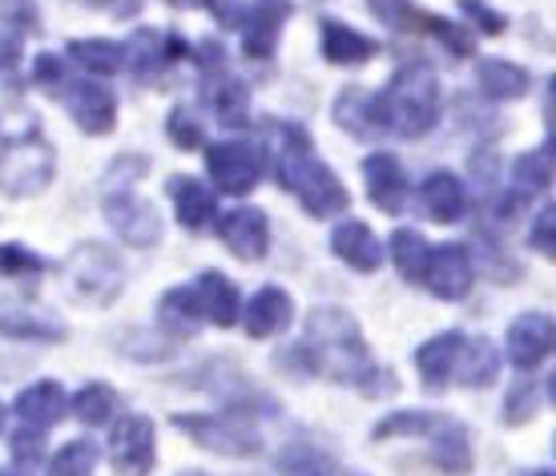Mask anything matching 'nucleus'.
<instances>
[{
  "label": "nucleus",
  "mask_w": 556,
  "mask_h": 476,
  "mask_svg": "<svg viewBox=\"0 0 556 476\" xmlns=\"http://www.w3.org/2000/svg\"><path fill=\"white\" fill-rule=\"evenodd\" d=\"M303 367L311 376L334 379V384H351L367 396H388L395 392L391 372L376 364V351L363 339L355 315L343 308H315L306 315V331L299 343Z\"/></svg>",
  "instance_id": "nucleus-1"
},
{
  "label": "nucleus",
  "mask_w": 556,
  "mask_h": 476,
  "mask_svg": "<svg viewBox=\"0 0 556 476\" xmlns=\"http://www.w3.org/2000/svg\"><path fill=\"white\" fill-rule=\"evenodd\" d=\"M275 174L287 186L306 214L315 218H334L348 211V186L331 174V166L315 154V141L299 122H275Z\"/></svg>",
  "instance_id": "nucleus-2"
},
{
  "label": "nucleus",
  "mask_w": 556,
  "mask_h": 476,
  "mask_svg": "<svg viewBox=\"0 0 556 476\" xmlns=\"http://www.w3.org/2000/svg\"><path fill=\"white\" fill-rule=\"evenodd\" d=\"M56 174V150L45 138L41 117L25 105L0 113V190L13 198L41 195Z\"/></svg>",
  "instance_id": "nucleus-3"
},
{
  "label": "nucleus",
  "mask_w": 556,
  "mask_h": 476,
  "mask_svg": "<svg viewBox=\"0 0 556 476\" xmlns=\"http://www.w3.org/2000/svg\"><path fill=\"white\" fill-rule=\"evenodd\" d=\"M379 126L400 134V138H424L435 122H440V77L424 65L412 61L404 70L391 73V82L376 93Z\"/></svg>",
  "instance_id": "nucleus-4"
},
{
  "label": "nucleus",
  "mask_w": 556,
  "mask_h": 476,
  "mask_svg": "<svg viewBox=\"0 0 556 476\" xmlns=\"http://www.w3.org/2000/svg\"><path fill=\"white\" fill-rule=\"evenodd\" d=\"M65 279H70L73 299H81L89 308H105L122 295L126 266L105 242H81L65 263Z\"/></svg>",
  "instance_id": "nucleus-5"
},
{
  "label": "nucleus",
  "mask_w": 556,
  "mask_h": 476,
  "mask_svg": "<svg viewBox=\"0 0 556 476\" xmlns=\"http://www.w3.org/2000/svg\"><path fill=\"white\" fill-rule=\"evenodd\" d=\"M181 433L190 436L194 444L218 452V456H254L263 452V433L254 428L251 416H202V412H181L174 416Z\"/></svg>",
  "instance_id": "nucleus-6"
},
{
  "label": "nucleus",
  "mask_w": 556,
  "mask_h": 476,
  "mask_svg": "<svg viewBox=\"0 0 556 476\" xmlns=\"http://www.w3.org/2000/svg\"><path fill=\"white\" fill-rule=\"evenodd\" d=\"M202 101L230 129H242L247 117H251V93H247V85L238 82L235 73L226 70V57L218 41L202 45Z\"/></svg>",
  "instance_id": "nucleus-7"
},
{
  "label": "nucleus",
  "mask_w": 556,
  "mask_h": 476,
  "mask_svg": "<svg viewBox=\"0 0 556 476\" xmlns=\"http://www.w3.org/2000/svg\"><path fill=\"white\" fill-rule=\"evenodd\" d=\"M101 211H105V223L113 226V235L122 238L134 251H146V247H157L162 242V214L150 198H138L126 186H110L101 195Z\"/></svg>",
  "instance_id": "nucleus-8"
},
{
  "label": "nucleus",
  "mask_w": 556,
  "mask_h": 476,
  "mask_svg": "<svg viewBox=\"0 0 556 476\" xmlns=\"http://www.w3.org/2000/svg\"><path fill=\"white\" fill-rule=\"evenodd\" d=\"M206 170L210 183L223 195H251L258 178H263V162L254 154V146L247 141H218L206 150Z\"/></svg>",
  "instance_id": "nucleus-9"
},
{
  "label": "nucleus",
  "mask_w": 556,
  "mask_h": 476,
  "mask_svg": "<svg viewBox=\"0 0 556 476\" xmlns=\"http://www.w3.org/2000/svg\"><path fill=\"white\" fill-rule=\"evenodd\" d=\"M424 279H428L431 295L444 299V303H459L468 299L476 279L472 251L459 247V242H440L435 251H428V263H424Z\"/></svg>",
  "instance_id": "nucleus-10"
},
{
  "label": "nucleus",
  "mask_w": 556,
  "mask_h": 476,
  "mask_svg": "<svg viewBox=\"0 0 556 476\" xmlns=\"http://www.w3.org/2000/svg\"><path fill=\"white\" fill-rule=\"evenodd\" d=\"M291 13H294L291 0H251L242 9V21H238L242 25V53L254 57V61L275 57L278 37H282Z\"/></svg>",
  "instance_id": "nucleus-11"
},
{
  "label": "nucleus",
  "mask_w": 556,
  "mask_h": 476,
  "mask_svg": "<svg viewBox=\"0 0 556 476\" xmlns=\"http://www.w3.org/2000/svg\"><path fill=\"white\" fill-rule=\"evenodd\" d=\"M238 320H242V327H247V336L251 339L282 336V331L294 323L291 291H282V287H275V283H266V287H258V291L247 299V308L238 311Z\"/></svg>",
  "instance_id": "nucleus-12"
},
{
  "label": "nucleus",
  "mask_w": 556,
  "mask_h": 476,
  "mask_svg": "<svg viewBox=\"0 0 556 476\" xmlns=\"http://www.w3.org/2000/svg\"><path fill=\"white\" fill-rule=\"evenodd\" d=\"M61 93H65V110H70V117L89 134V138L110 134L113 122H117V98H113L105 85L73 82V85H61Z\"/></svg>",
  "instance_id": "nucleus-13"
},
{
  "label": "nucleus",
  "mask_w": 556,
  "mask_h": 476,
  "mask_svg": "<svg viewBox=\"0 0 556 476\" xmlns=\"http://www.w3.org/2000/svg\"><path fill=\"white\" fill-rule=\"evenodd\" d=\"M126 49V65H134L138 82H153L162 70H169L178 57H186L190 45L181 41L178 33H162V28H138L134 41L122 45Z\"/></svg>",
  "instance_id": "nucleus-14"
},
{
  "label": "nucleus",
  "mask_w": 556,
  "mask_h": 476,
  "mask_svg": "<svg viewBox=\"0 0 556 476\" xmlns=\"http://www.w3.org/2000/svg\"><path fill=\"white\" fill-rule=\"evenodd\" d=\"M157 452V428L150 416H122L110 433V461L126 473H146L153 468Z\"/></svg>",
  "instance_id": "nucleus-15"
},
{
  "label": "nucleus",
  "mask_w": 556,
  "mask_h": 476,
  "mask_svg": "<svg viewBox=\"0 0 556 476\" xmlns=\"http://www.w3.org/2000/svg\"><path fill=\"white\" fill-rule=\"evenodd\" d=\"M218 238L226 251H235L247 263H258L270 251V218L258 206H235L230 214L218 218Z\"/></svg>",
  "instance_id": "nucleus-16"
},
{
  "label": "nucleus",
  "mask_w": 556,
  "mask_h": 476,
  "mask_svg": "<svg viewBox=\"0 0 556 476\" xmlns=\"http://www.w3.org/2000/svg\"><path fill=\"white\" fill-rule=\"evenodd\" d=\"M363 183H367V198L383 214H400L407 206V174L395 154L379 150V154L363 158Z\"/></svg>",
  "instance_id": "nucleus-17"
},
{
  "label": "nucleus",
  "mask_w": 556,
  "mask_h": 476,
  "mask_svg": "<svg viewBox=\"0 0 556 476\" xmlns=\"http://www.w3.org/2000/svg\"><path fill=\"white\" fill-rule=\"evenodd\" d=\"M553 351V320L544 311H529L508 327V360L520 372H532L541 367Z\"/></svg>",
  "instance_id": "nucleus-18"
},
{
  "label": "nucleus",
  "mask_w": 556,
  "mask_h": 476,
  "mask_svg": "<svg viewBox=\"0 0 556 476\" xmlns=\"http://www.w3.org/2000/svg\"><path fill=\"white\" fill-rule=\"evenodd\" d=\"M331 251L359 275H376L383 266V247H379L376 230L359 218H343L339 226H331Z\"/></svg>",
  "instance_id": "nucleus-19"
},
{
  "label": "nucleus",
  "mask_w": 556,
  "mask_h": 476,
  "mask_svg": "<svg viewBox=\"0 0 556 476\" xmlns=\"http://www.w3.org/2000/svg\"><path fill=\"white\" fill-rule=\"evenodd\" d=\"M166 195H169V202H174V214H178V223L186 226V230H206L210 218L218 214V202L210 195V186H202L198 178H190V174L166 178Z\"/></svg>",
  "instance_id": "nucleus-20"
},
{
  "label": "nucleus",
  "mask_w": 556,
  "mask_h": 476,
  "mask_svg": "<svg viewBox=\"0 0 556 476\" xmlns=\"http://www.w3.org/2000/svg\"><path fill=\"white\" fill-rule=\"evenodd\" d=\"M459 343H464L459 331H440V336H431L428 343H419L416 372H419V379H424V388H428V392H444L447 384H452Z\"/></svg>",
  "instance_id": "nucleus-21"
},
{
  "label": "nucleus",
  "mask_w": 556,
  "mask_h": 476,
  "mask_svg": "<svg viewBox=\"0 0 556 476\" xmlns=\"http://www.w3.org/2000/svg\"><path fill=\"white\" fill-rule=\"evenodd\" d=\"M13 408L25 424L53 428V424L65 421V412H70V396H65V388H61L56 379H37V384H28L25 392L16 396Z\"/></svg>",
  "instance_id": "nucleus-22"
},
{
  "label": "nucleus",
  "mask_w": 556,
  "mask_h": 476,
  "mask_svg": "<svg viewBox=\"0 0 556 476\" xmlns=\"http://www.w3.org/2000/svg\"><path fill=\"white\" fill-rule=\"evenodd\" d=\"M194 291L206 323H214V327H235L238 311H242V295H238V287L226 279L223 271H202L194 279Z\"/></svg>",
  "instance_id": "nucleus-23"
},
{
  "label": "nucleus",
  "mask_w": 556,
  "mask_h": 476,
  "mask_svg": "<svg viewBox=\"0 0 556 476\" xmlns=\"http://www.w3.org/2000/svg\"><path fill=\"white\" fill-rule=\"evenodd\" d=\"M0 336L37 339V343L53 339L56 343V339H65V323L41 308H28V303H0Z\"/></svg>",
  "instance_id": "nucleus-24"
},
{
  "label": "nucleus",
  "mask_w": 556,
  "mask_h": 476,
  "mask_svg": "<svg viewBox=\"0 0 556 476\" xmlns=\"http://www.w3.org/2000/svg\"><path fill=\"white\" fill-rule=\"evenodd\" d=\"M419 198H424V211H428L435 223H459V218L468 214V190H464V183H459L452 170L428 174Z\"/></svg>",
  "instance_id": "nucleus-25"
},
{
  "label": "nucleus",
  "mask_w": 556,
  "mask_h": 476,
  "mask_svg": "<svg viewBox=\"0 0 556 476\" xmlns=\"http://www.w3.org/2000/svg\"><path fill=\"white\" fill-rule=\"evenodd\" d=\"M496 376H501V351H496V343L484 336H472V339L464 336L452 379L464 384V388H488Z\"/></svg>",
  "instance_id": "nucleus-26"
},
{
  "label": "nucleus",
  "mask_w": 556,
  "mask_h": 476,
  "mask_svg": "<svg viewBox=\"0 0 556 476\" xmlns=\"http://www.w3.org/2000/svg\"><path fill=\"white\" fill-rule=\"evenodd\" d=\"M323 57L331 65H363L379 53V41L367 37L359 28L343 25V21H323Z\"/></svg>",
  "instance_id": "nucleus-27"
},
{
  "label": "nucleus",
  "mask_w": 556,
  "mask_h": 476,
  "mask_svg": "<svg viewBox=\"0 0 556 476\" xmlns=\"http://www.w3.org/2000/svg\"><path fill=\"white\" fill-rule=\"evenodd\" d=\"M476 82L492 101H520L532 89L529 70H520L516 61H504V57H484L476 65Z\"/></svg>",
  "instance_id": "nucleus-28"
},
{
  "label": "nucleus",
  "mask_w": 556,
  "mask_h": 476,
  "mask_svg": "<svg viewBox=\"0 0 556 476\" xmlns=\"http://www.w3.org/2000/svg\"><path fill=\"white\" fill-rule=\"evenodd\" d=\"M202 323H206V315H202L194 283H190V287H174V291L162 295V303H157V327H162L166 336H194Z\"/></svg>",
  "instance_id": "nucleus-29"
},
{
  "label": "nucleus",
  "mask_w": 556,
  "mask_h": 476,
  "mask_svg": "<svg viewBox=\"0 0 556 476\" xmlns=\"http://www.w3.org/2000/svg\"><path fill=\"white\" fill-rule=\"evenodd\" d=\"M431 461L447 468V473H464L472 464V436L456 416H440V424L431 428Z\"/></svg>",
  "instance_id": "nucleus-30"
},
{
  "label": "nucleus",
  "mask_w": 556,
  "mask_h": 476,
  "mask_svg": "<svg viewBox=\"0 0 556 476\" xmlns=\"http://www.w3.org/2000/svg\"><path fill=\"white\" fill-rule=\"evenodd\" d=\"M334 122L348 129L351 138H371V134H379L383 126H379V113H376V93H367L359 85L343 89L339 101H334Z\"/></svg>",
  "instance_id": "nucleus-31"
},
{
  "label": "nucleus",
  "mask_w": 556,
  "mask_h": 476,
  "mask_svg": "<svg viewBox=\"0 0 556 476\" xmlns=\"http://www.w3.org/2000/svg\"><path fill=\"white\" fill-rule=\"evenodd\" d=\"M553 183V138L536 154H520L513 162V195H541Z\"/></svg>",
  "instance_id": "nucleus-32"
},
{
  "label": "nucleus",
  "mask_w": 556,
  "mask_h": 476,
  "mask_svg": "<svg viewBox=\"0 0 556 476\" xmlns=\"http://www.w3.org/2000/svg\"><path fill=\"white\" fill-rule=\"evenodd\" d=\"M70 57L81 65V70L98 73V77H110V73L126 70V49L113 41H101V37H85V41H70Z\"/></svg>",
  "instance_id": "nucleus-33"
},
{
  "label": "nucleus",
  "mask_w": 556,
  "mask_h": 476,
  "mask_svg": "<svg viewBox=\"0 0 556 476\" xmlns=\"http://www.w3.org/2000/svg\"><path fill=\"white\" fill-rule=\"evenodd\" d=\"M428 251H431V247L424 242V235H419V230H407V226H400V230L391 235V263H395V271H400L407 283L424 279Z\"/></svg>",
  "instance_id": "nucleus-34"
},
{
  "label": "nucleus",
  "mask_w": 556,
  "mask_h": 476,
  "mask_svg": "<svg viewBox=\"0 0 556 476\" xmlns=\"http://www.w3.org/2000/svg\"><path fill=\"white\" fill-rule=\"evenodd\" d=\"M440 424L435 412L428 408H404V412H391L371 428V440H391V436H431V428Z\"/></svg>",
  "instance_id": "nucleus-35"
},
{
  "label": "nucleus",
  "mask_w": 556,
  "mask_h": 476,
  "mask_svg": "<svg viewBox=\"0 0 556 476\" xmlns=\"http://www.w3.org/2000/svg\"><path fill=\"white\" fill-rule=\"evenodd\" d=\"M113 408H117V392H113L110 384H101V379L85 384L81 392L73 396V412H77L81 424H110Z\"/></svg>",
  "instance_id": "nucleus-36"
},
{
  "label": "nucleus",
  "mask_w": 556,
  "mask_h": 476,
  "mask_svg": "<svg viewBox=\"0 0 556 476\" xmlns=\"http://www.w3.org/2000/svg\"><path fill=\"white\" fill-rule=\"evenodd\" d=\"M98 444L89 440V436H77V440H70V444H61V449L53 452V461H49V468H53L56 476H85L98 468Z\"/></svg>",
  "instance_id": "nucleus-37"
},
{
  "label": "nucleus",
  "mask_w": 556,
  "mask_h": 476,
  "mask_svg": "<svg viewBox=\"0 0 556 476\" xmlns=\"http://www.w3.org/2000/svg\"><path fill=\"white\" fill-rule=\"evenodd\" d=\"M536 408H541V384H532V379H516L513 388L504 392V424H529L536 416Z\"/></svg>",
  "instance_id": "nucleus-38"
},
{
  "label": "nucleus",
  "mask_w": 556,
  "mask_h": 476,
  "mask_svg": "<svg viewBox=\"0 0 556 476\" xmlns=\"http://www.w3.org/2000/svg\"><path fill=\"white\" fill-rule=\"evenodd\" d=\"M367 9L379 25L395 28V33H416L424 25V13H419L412 0H367Z\"/></svg>",
  "instance_id": "nucleus-39"
},
{
  "label": "nucleus",
  "mask_w": 556,
  "mask_h": 476,
  "mask_svg": "<svg viewBox=\"0 0 556 476\" xmlns=\"http://www.w3.org/2000/svg\"><path fill=\"white\" fill-rule=\"evenodd\" d=\"M424 28H428L431 37L444 45V49H452L456 57H472L476 53L472 33H468L464 25H456V21H447V16H424Z\"/></svg>",
  "instance_id": "nucleus-40"
},
{
  "label": "nucleus",
  "mask_w": 556,
  "mask_h": 476,
  "mask_svg": "<svg viewBox=\"0 0 556 476\" xmlns=\"http://www.w3.org/2000/svg\"><path fill=\"white\" fill-rule=\"evenodd\" d=\"M275 468H282V473H339V461L334 456H323L319 449H287L278 452Z\"/></svg>",
  "instance_id": "nucleus-41"
},
{
  "label": "nucleus",
  "mask_w": 556,
  "mask_h": 476,
  "mask_svg": "<svg viewBox=\"0 0 556 476\" xmlns=\"http://www.w3.org/2000/svg\"><path fill=\"white\" fill-rule=\"evenodd\" d=\"M41 461H45V428H37V424L16 428V436H13V464L16 468H37Z\"/></svg>",
  "instance_id": "nucleus-42"
},
{
  "label": "nucleus",
  "mask_w": 556,
  "mask_h": 476,
  "mask_svg": "<svg viewBox=\"0 0 556 476\" xmlns=\"http://www.w3.org/2000/svg\"><path fill=\"white\" fill-rule=\"evenodd\" d=\"M45 271V259L21 242H0V275H37Z\"/></svg>",
  "instance_id": "nucleus-43"
},
{
  "label": "nucleus",
  "mask_w": 556,
  "mask_h": 476,
  "mask_svg": "<svg viewBox=\"0 0 556 476\" xmlns=\"http://www.w3.org/2000/svg\"><path fill=\"white\" fill-rule=\"evenodd\" d=\"M459 13L468 16L476 25V33H484V37H501L504 28H508V16L496 13L488 0H459Z\"/></svg>",
  "instance_id": "nucleus-44"
},
{
  "label": "nucleus",
  "mask_w": 556,
  "mask_h": 476,
  "mask_svg": "<svg viewBox=\"0 0 556 476\" xmlns=\"http://www.w3.org/2000/svg\"><path fill=\"white\" fill-rule=\"evenodd\" d=\"M166 129H169V141H174L178 150H198V146H202V126L194 122V113H190V110L169 113Z\"/></svg>",
  "instance_id": "nucleus-45"
},
{
  "label": "nucleus",
  "mask_w": 556,
  "mask_h": 476,
  "mask_svg": "<svg viewBox=\"0 0 556 476\" xmlns=\"http://www.w3.org/2000/svg\"><path fill=\"white\" fill-rule=\"evenodd\" d=\"M529 247L541 259H556V214L553 206H544L541 214H536V223H532L529 230Z\"/></svg>",
  "instance_id": "nucleus-46"
},
{
  "label": "nucleus",
  "mask_w": 556,
  "mask_h": 476,
  "mask_svg": "<svg viewBox=\"0 0 556 476\" xmlns=\"http://www.w3.org/2000/svg\"><path fill=\"white\" fill-rule=\"evenodd\" d=\"M33 85H41V89H61L65 85V61L53 53H41L33 61Z\"/></svg>",
  "instance_id": "nucleus-47"
},
{
  "label": "nucleus",
  "mask_w": 556,
  "mask_h": 476,
  "mask_svg": "<svg viewBox=\"0 0 556 476\" xmlns=\"http://www.w3.org/2000/svg\"><path fill=\"white\" fill-rule=\"evenodd\" d=\"M16 61H21V28L0 25V73L16 70Z\"/></svg>",
  "instance_id": "nucleus-48"
},
{
  "label": "nucleus",
  "mask_w": 556,
  "mask_h": 476,
  "mask_svg": "<svg viewBox=\"0 0 556 476\" xmlns=\"http://www.w3.org/2000/svg\"><path fill=\"white\" fill-rule=\"evenodd\" d=\"M206 9H214V16L223 25H238L242 21V0H206Z\"/></svg>",
  "instance_id": "nucleus-49"
},
{
  "label": "nucleus",
  "mask_w": 556,
  "mask_h": 476,
  "mask_svg": "<svg viewBox=\"0 0 556 476\" xmlns=\"http://www.w3.org/2000/svg\"><path fill=\"white\" fill-rule=\"evenodd\" d=\"M166 4H178V9H186V4H194V0H166Z\"/></svg>",
  "instance_id": "nucleus-50"
},
{
  "label": "nucleus",
  "mask_w": 556,
  "mask_h": 476,
  "mask_svg": "<svg viewBox=\"0 0 556 476\" xmlns=\"http://www.w3.org/2000/svg\"><path fill=\"white\" fill-rule=\"evenodd\" d=\"M0 433H4V404H0Z\"/></svg>",
  "instance_id": "nucleus-51"
}]
</instances>
